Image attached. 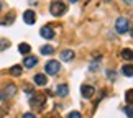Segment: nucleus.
Instances as JSON below:
<instances>
[{
    "instance_id": "obj_1",
    "label": "nucleus",
    "mask_w": 133,
    "mask_h": 118,
    "mask_svg": "<svg viewBox=\"0 0 133 118\" xmlns=\"http://www.w3.org/2000/svg\"><path fill=\"white\" fill-rule=\"evenodd\" d=\"M66 10H68V7H66V3L61 2V0H54V2H51V5H49V12H51L53 17H63L66 13Z\"/></svg>"
},
{
    "instance_id": "obj_2",
    "label": "nucleus",
    "mask_w": 133,
    "mask_h": 118,
    "mask_svg": "<svg viewBox=\"0 0 133 118\" xmlns=\"http://www.w3.org/2000/svg\"><path fill=\"white\" fill-rule=\"evenodd\" d=\"M115 28L120 34H125V33L130 31V22L125 17H120V18H117V22H115Z\"/></svg>"
},
{
    "instance_id": "obj_3",
    "label": "nucleus",
    "mask_w": 133,
    "mask_h": 118,
    "mask_svg": "<svg viewBox=\"0 0 133 118\" xmlns=\"http://www.w3.org/2000/svg\"><path fill=\"white\" fill-rule=\"evenodd\" d=\"M59 69H61V66L58 61H48L44 66V71H46V74H51V75H54V74H58L59 72Z\"/></svg>"
},
{
    "instance_id": "obj_4",
    "label": "nucleus",
    "mask_w": 133,
    "mask_h": 118,
    "mask_svg": "<svg viewBox=\"0 0 133 118\" xmlns=\"http://www.w3.org/2000/svg\"><path fill=\"white\" fill-rule=\"evenodd\" d=\"M44 99H46V97H44L43 94L33 95V97H31V102H30V103H31V107H35L36 110H41V108H43V103L46 102Z\"/></svg>"
},
{
    "instance_id": "obj_5",
    "label": "nucleus",
    "mask_w": 133,
    "mask_h": 118,
    "mask_svg": "<svg viewBox=\"0 0 133 118\" xmlns=\"http://www.w3.org/2000/svg\"><path fill=\"white\" fill-rule=\"evenodd\" d=\"M15 92H17V87H15L13 84L7 85L2 92H0V100H5V99H10V97H13Z\"/></svg>"
},
{
    "instance_id": "obj_6",
    "label": "nucleus",
    "mask_w": 133,
    "mask_h": 118,
    "mask_svg": "<svg viewBox=\"0 0 133 118\" xmlns=\"http://www.w3.org/2000/svg\"><path fill=\"white\" fill-rule=\"evenodd\" d=\"M39 34H41L43 38H46V39L54 38V31H53V28H51L49 25H46V26H43L41 30H39Z\"/></svg>"
},
{
    "instance_id": "obj_7",
    "label": "nucleus",
    "mask_w": 133,
    "mask_h": 118,
    "mask_svg": "<svg viewBox=\"0 0 133 118\" xmlns=\"http://www.w3.org/2000/svg\"><path fill=\"white\" fill-rule=\"evenodd\" d=\"M81 94H82V97H85V99H90V97L95 94V89L92 85H82L81 87Z\"/></svg>"
},
{
    "instance_id": "obj_8",
    "label": "nucleus",
    "mask_w": 133,
    "mask_h": 118,
    "mask_svg": "<svg viewBox=\"0 0 133 118\" xmlns=\"http://www.w3.org/2000/svg\"><path fill=\"white\" fill-rule=\"evenodd\" d=\"M23 20H25V23H26V25H33L35 20H36V15H35L33 10H26V12L23 13Z\"/></svg>"
},
{
    "instance_id": "obj_9",
    "label": "nucleus",
    "mask_w": 133,
    "mask_h": 118,
    "mask_svg": "<svg viewBox=\"0 0 133 118\" xmlns=\"http://www.w3.org/2000/svg\"><path fill=\"white\" fill-rule=\"evenodd\" d=\"M36 64H38V58H36V56H26L25 61H23V66H25V67H28V69L35 67Z\"/></svg>"
},
{
    "instance_id": "obj_10",
    "label": "nucleus",
    "mask_w": 133,
    "mask_h": 118,
    "mask_svg": "<svg viewBox=\"0 0 133 118\" xmlns=\"http://www.w3.org/2000/svg\"><path fill=\"white\" fill-rule=\"evenodd\" d=\"M56 94H58L59 97H66L69 94V87L66 84H59L58 87H56Z\"/></svg>"
},
{
    "instance_id": "obj_11",
    "label": "nucleus",
    "mask_w": 133,
    "mask_h": 118,
    "mask_svg": "<svg viewBox=\"0 0 133 118\" xmlns=\"http://www.w3.org/2000/svg\"><path fill=\"white\" fill-rule=\"evenodd\" d=\"M59 56H61V59H63V61H72V59H74V51L66 49V51H63Z\"/></svg>"
},
{
    "instance_id": "obj_12",
    "label": "nucleus",
    "mask_w": 133,
    "mask_h": 118,
    "mask_svg": "<svg viewBox=\"0 0 133 118\" xmlns=\"http://www.w3.org/2000/svg\"><path fill=\"white\" fill-rule=\"evenodd\" d=\"M46 82H48V79H46L44 74H36L35 75V84L36 85H46Z\"/></svg>"
},
{
    "instance_id": "obj_13",
    "label": "nucleus",
    "mask_w": 133,
    "mask_h": 118,
    "mask_svg": "<svg viewBox=\"0 0 133 118\" xmlns=\"http://www.w3.org/2000/svg\"><path fill=\"white\" fill-rule=\"evenodd\" d=\"M122 74H123L125 77H131V75H133V67H131V64H125L123 67H122Z\"/></svg>"
},
{
    "instance_id": "obj_14",
    "label": "nucleus",
    "mask_w": 133,
    "mask_h": 118,
    "mask_svg": "<svg viewBox=\"0 0 133 118\" xmlns=\"http://www.w3.org/2000/svg\"><path fill=\"white\" fill-rule=\"evenodd\" d=\"M13 20H15V13H13V12H8V15H5V18H3L2 25H12V23H13Z\"/></svg>"
},
{
    "instance_id": "obj_15",
    "label": "nucleus",
    "mask_w": 133,
    "mask_h": 118,
    "mask_svg": "<svg viewBox=\"0 0 133 118\" xmlns=\"http://www.w3.org/2000/svg\"><path fill=\"white\" fill-rule=\"evenodd\" d=\"M22 71H23V67L20 64H17V66H12V67H10V74H12V75H20Z\"/></svg>"
},
{
    "instance_id": "obj_16",
    "label": "nucleus",
    "mask_w": 133,
    "mask_h": 118,
    "mask_svg": "<svg viewBox=\"0 0 133 118\" xmlns=\"http://www.w3.org/2000/svg\"><path fill=\"white\" fill-rule=\"evenodd\" d=\"M30 49H31V48H30V44H28V43H22V44L18 46V51H20L22 54H28V53H30Z\"/></svg>"
},
{
    "instance_id": "obj_17",
    "label": "nucleus",
    "mask_w": 133,
    "mask_h": 118,
    "mask_svg": "<svg viewBox=\"0 0 133 118\" xmlns=\"http://www.w3.org/2000/svg\"><path fill=\"white\" fill-rule=\"evenodd\" d=\"M39 51H41V54H44V56L48 54V56H49V54H53V53H54V48H53V46H49V44H46V46H43V48L39 49Z\"/></svg>"
},
{
    "instance_id": "obj_18",
    "label": "nucleus",
    "mask_w": 133,
    "mask_h": 118,
    "mask_svg": "<svg viewBox=\"0 0 133 118\" xmlns=\"http://www.w3.org/2000/svg\"><path fill=\"white\" fill-rule=\"evenodd\" d=\"M122 58L127 59V61H131V49H130V48L123 49V51H122Z\"/></svg>"
},
{
    "instance_id": "obj_19",
    "label": "nucleus",
    "mask_w": 133,
    "mask_h": 118,
    "mask_svg": "<svg viewBox=\"0 0 133 118\" xmlns=\"http://www.w3.org/2000/svg\"><path fill=\"white\" fill-rule=\"evenodd\" d=\"M10 46V41L8 39H0V51H5Z\"/></svg>"
},
{
    "instance_id": "obj_20",
    "label": "nucleus",
    "mask_w": 133,
    "mask_h": 118,
    "mask_svg": "<svg viewBox=\"0 0 133 118\" xmlns=\"http://www.w3.org/2000/svg\"><path fill=\"white\" fill-rule=\"evenodd\" d=\"M68 118H82V116L79 112H71V113H68Z\"/></svg>"
},
{
    "instance_id": "obj_21",
    "label": "nucleus",
    "mask_w": 133,
    "mask_h": 118,
    "mask_svg": "<svg viewBox=\"0 0 133 118\" xmlns=\"http://www.w3.org/2000/svg\"><path fill=\"white\" fill-rule=\"evenodd\" d=\"M131 94H133L131 89H128V90H127V94H125V95H127V103H128V105L131 103Z\"/></svg>"
},
{
    "instance_id": "obj_22",
    "label": "nucleus",
    "mask_w": 133,
    "mask_h": 118,
    "mask_svg": "<svg viewBox=\"0 0 133 118\" xmlns=\"http://www.w3.org/2000/svg\"><path fill=\"white\" fill-rule=\"evenodd\" d=\"M131 112H133V110H131V105H128V107L125 108V113H127V116H128V118H131V115H133Z\"/></svg>"
},
{
    "instance_id": "obj_23",
    "label": "nucleus",
    "mask_w": 133,
    "mask_h": 118,
    "mask_svg": "<svg viewBox=\"0 0 133 118\" xmlns=\"http://www.w3.org/2000/svg\"><path fill=\"white\" fill-rule=\"evenodd\" d=\"M22 118H36V116H35L33 113H25V115H23Z\"/></svg>"
},
{
    "instance_id": "obj_24",
    "label": "nucleus",
    "mask_w": 133,
    "mask_h": 118,
    "mask_svg": "<svg viewBox=\"0 0 133 118\" xmlns=\"http://www.w3.org/2000/svg\"><path fill=\"white\" fill-rule=\"evenodd\" d=\"M123 2H127L128 5H131V0H123Z\"/></svg>"
},
{
    "instance_id": "obj_25",
    "label": "nucleus",
    "mask_w": 133,
    "mask_h": 118,
    "mask_svg": "<svg viewBox=\"0 0 133 118\" xmlns=\"http://www.w3.org/2000/svg\"><path fill=\"white\" fill-rule=\"evenodd\" d=\"M0 8H3V2H2V0H0Z\"/></svg>"
},
{
    "instance_id": "obj_26",
    "label": "nucleus",
    "mask_w": 133,
    "mask_h": 118,
    "mask_svg": "<svg viewBox=\"0 0 133 118\" xmlns=\"http://www.w3.org/2000/svg\"><path fill=\"white\" fill-rule=\"evenodd\" d=\"M69 2H72V3H76V2H77V0H69Z\"/></svg>"
},
{
    "instance_id": "obj_27",
    "label": "nucleus",
    "mask_w": 133,
    "mask_h": 118,
    "mask_svg": "<svg viewBox=\"0 0 133 118\" xmlns=\"http://www.w3.org/2000/svg\"><path fill=\"white\" fill-rule=\"evenodd\" d=\"M104 2H110V0H104Z\"/></svg>"
}]
</instances>
